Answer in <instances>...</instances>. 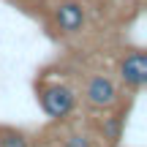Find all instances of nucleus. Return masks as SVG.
<instances>
[{"label":"nucleus","mask_w":147,"mask_h":147,"mask_svg":"<svg viewBox=\"0 0 147 147\" xmlns=\"http://www.w3.org/2000/svg\"><path fill=\"white\" fill-rule=\"evenodd\" d=\"M38 95H41V109L47 112L49 117H57V120H60V117H65V115H71L74 104H76L74 90L65 87V84H60V82L44 84Z\"/></svg>","instance_id":"obj_1"},{"label":"nucleus","mask_w":147,"mask_h":147,"mask_svg":"<svg viewBox=\"0 0 147 147\" xmlns=\"http://www.w3.org/2000/svg\"><path fill=\"white\" fill-rule=\"evenodd\" d=\"M84 101L93 109H109V106L117 104V84L115 79L104 76V74H95V76L87 79L84 84Z\"/></svg>","instance_id":"obj_2"},{"label":"nucleus","mask_w":147,"mask_h":147,"mask_svg":"<svg viewBox=\"0 0 147 147\" xmlns=\"http://www.w3.org/2000/svg\"><path fill=\"white\" fill-rule=\"evenodd\" d=\"M117 74L125 82V87L131 90H142L147 82V55L142 49H131L120 57V65H117Z\"/></svg>","instance_id":"obj_3"},{"label":"nucleus","mask_w":147,"mask_h":147,"mask_svg":"<svg viewBox=\"0 0 147 147\" xmlns=\"http://www.w3.org/2000/svg\"><path fill=\"white\" fill-rule=\"evenodd\" d=\"M52 14H55V25L68 36L79 33L84 27V22H87V11H84V5L79 0H60Z\"/></svg>","instance_id":"obj_4"},{"label":"nucleus","mask_w":147,"mask_h":147,"mask_svg":"<svg viewBox=\"0 0 147 147\" xmlns=\"http://www.w3.org/2000/svg\"><path fill=\"white\" fill-rule=\"evenodd\" d=\"M101 134H104V139L106 142H120V136H123V115H109V117H104L101 120Z\"/></svg>","instance_id":"obj_5"},{"label":"nucleus","mask_w":147,"mask_h":147,"mask_svg":"<svg viewBox=\"0 0 147 147\" xmlns=\"http://www.w3.org/2000/svg\"><path fill=\"white\" fill-rule=\"evenodd\" d=\"M0 147H30L25 134L14 131V128H0Z\"/></svg>","instance_id":"obj_6"},{"label":"nucleus","mask_w":147,"mask_h":147,"mask_svg":"<svg viewBox=\"0 0 147 147\" xmlns=\"http://www.w3.org/2000/svg\"><path fill=\"white\" fill-rule=\"evenodd\" d=\"M68 147H90V142L84 136H71L68 139Z\"/></svg>","instance_id":"obj_7"}]
</instances>
